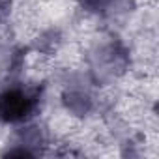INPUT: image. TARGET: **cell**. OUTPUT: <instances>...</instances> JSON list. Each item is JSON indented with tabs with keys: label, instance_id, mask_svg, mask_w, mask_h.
Wrapping results in <instances>:
<instances>
[{
	"label": "cell",
	"instance_id": "cell-1",
	"mask_svg": "<svg viewBox=\"0 0 159 159\" xmlns=\"http://www.w3.org/2000/svg\"><path fill=\"white\" fill-rule=\"evenodd\" d=\"M41 103V88L25 83H10L0 88V122L21 124L36 114Z\"/></svg>",
	"mask_w": 159,
	"mask_h": 159
}]
</instances>
